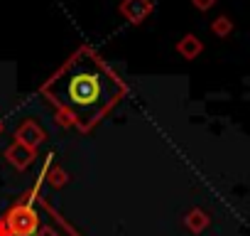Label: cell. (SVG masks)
<instances>
[{
	"mask_svg": "<svg viewBox=\"0 0 250 236\" xmlns=\"http://www.w3.org/2000/svg\"><path fill=\"white\" fill-rule=\"evenodd\" d=\"M5 160H8L15 170H27V167L32 165V160H35V150L15 141V143L5 150Z\"/></svg>",
	"mask_w": 250,
	"mask_h": 236,
	"instance_id": "obj_5",
	"label": "cell"
},
{
	"mask_svg": "<svg viewBox=\"0 0 250 236\" xmlns=\"http://www.w3.org/2000/svg\"><path fill=\"white\" fill-rule=\"evenodd\" d=\"M177 52L184 57V59H196L201 52H204V42L196 37V35H184L179 42H177Z\"/></svg>",
	"mask_w": 250,
	"mask_h": 236,
	"instance_id": "obj_6",
	"label": "cell"
},
{
	"mask_svg": "<svg viewBox=\"0 0 250 236\" xmlns=\"http://www.w3.org/2000/svg\"><path fill=\"white\" fill-rule=\"evenodd\" d=\"M52 158L54 155H47V180H49V185L52 187H64L66 182H69V175H66V170H62V167H54L52 165Z\"/></svg>",
	"mask_w": 250,
	"mask_h": 236,
	"instance_id": "obj_8",
	"label": "cell"
},
{
	"mask_svg": "<svg viewBox=\"0 0 250 236\" xmlns=\"http://www.w3.org/2000/svg\"><path fill=\"white\" fill-rule=\"evenodd\" d=\"M42 96L57 108V126L86 133L118 101L128 96V84L103 62L98 52L83 45L42 84Z\"/></svg>",
	"mask_w": 250,
	"mask_h": 236,
	"instance_id": "obj_1",
	"label": "cell"
},
{
	"mask_svg": "<svg viewBox=\"0 0 250 236\" xmlns=\"http://www.w3.org/2000/svg\"><path fill=\"white\" fill-rule=\"evenodd\" d=\"M211 32H213L216 37H228V35L233 32V20H230L228 15H218V18L211 23Z\"/></svg>",
	"mask_w": 250,
	"mask_h": 236,
	"instance_id": "obj_9",
	"label": "cell"
},
{
	"mask_svg": "<svg viewBox=\"0 0 250 236\" xmlns=\"http://www.w3.org/2000/svg\"><path fill=\"white\" fill-rule=\"evenodd\" d=\"M0 133H3V123H0Z\"/></svg>",
	"mask_w": 250,
	"mask_h": 236,
	"instance_id": "obj_12",
	"label": "cell"
},
{
	"mask_svg": "<svg viewBox=\"0 0 250 236\" xmlns=\"http://www.w3.org/2000/svg\"><path fill=\"white\" fill-rule=\"evenodd\" d=\"M191 5H194L196 10L206 13V10H211V8L216 5V0H191Z\"/></svg>",
	"mask_w": 250,
	"mask_h": 236,
	"instance_id": "obj_10",
	"label": "cell"
},
{
	"mask_svg": "<svg viewBox=\"0 0 250 236\" xmlns=\"http://www.w3.org/2000/svg\"><path fill=\"white\" fill-rule=\"evenodd\" d=\"M150 13H152V0H123L120 3V15L133 25L145 23Z\"/></svg>",
	"mask_w": 250,
	"mask_h": 236,
	"instance_id": "obj_3",
	"label": "cell"
},
{
	"mask_svg": "<svg viewBox=\"0 0 250 236\" xmlns=\"http://www.w3.org/2000/svg\"><path fill=\"white\" fill-rule=\"evenodd\" d=\"M15 141L22 143V145H27V148H32V150H37V148L47 141V133L42 131L40 123H35V121H25V123L15 131Z\"/></svg>",
	"mask_w": 250,
	"mask_h": 236,
	"instance_id": "obj_4",
	"label": "cell"
},
{
	"mask_svg": "<svg viewBox=\"0 0 250 236\" xmlns=\"http://www.w3.org/2000/svg\"><path fill=\"white\" fill-rule=\"evenodd\" d=\"M47 175V172H44ZM40 185H42V180L35 185V189L30 192V197L25 199V202H18L3 219V226H5V231H8V236H35L37 234V229H40V216H37V212H35V207H32V202H35V192L40 189Z\"/></svg>",
	"mask_w": 250,
	"mask_h": 236,
	"instance_id": "obj_2",
	"label": "cell"
},
{
	"mask_svg": "<svg viewBox=\"0 0 250 236\" xmlns=\"http://www.w3.org/2000/svg\"><path fill=\"white\" fill-rule=\"evenodd\" d=\"M0 236H8V231H5V226H3V221H0Z\"/></svg>",
	"mask_w": 250,
	"mask_h": 236,
	"instance_id": "obj_11",
	"label": "cell"
},
{
	"mask_svg": "<svg viewBox=\"0 0 250 236\" xmlns=\"http://www.w3.org/2000/svg\"><path fill=\"white\" fill-rule=\"evenodd\" d=\"M208 214L204 212V209H191L187 216H184V224H187V229L191 231V234H201L206 226H208Z\"/></svg>",
	"mask_w": 250,
	"mask_h": 236,
	"instance_id": "obj_7",
	"label": "cell"
}]
</instances>
